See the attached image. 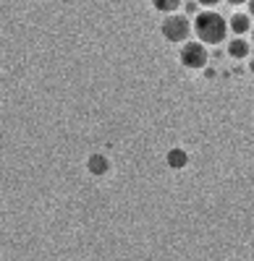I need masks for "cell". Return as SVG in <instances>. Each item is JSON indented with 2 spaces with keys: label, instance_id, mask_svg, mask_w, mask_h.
I'll list each match as a JSON object with an SVG mask.
<instances>
[{
  "label": "cell",
  "instance_id": "obj_14",
  "mask_svg": "<svg viewBox=\"0 0 254 261\" xmlns=\"http://www.w3.org/2000/svg\"><path fill=\"white\" fill-rule=\"evenodd\" d=\"M249 32H251V42H254V29H249Z\"/></svg>",
  "mask_w": 254,
  "mask_h": 261
},
{
  "label": "cell",
  "instance_id": "obj_11",
  "mask_svg": "<svg viewBox=\"0 0 254 261\" xmlns=\"http://www.w3.org/2000/svg\"><path fill=\"white\" fill-rule=\"evenodd\" d=\"M225 3H228V6H234V8H236V6H246V0H225Z\"/></svg>",
  "mask_w": 254,
  "mask_h": 261
},
{
  "label": "cell",
  "instance_id": "obj_4",
  "mask_svg": "<svg viewBox=\"0 0 254 261\" xmlns=\"http://www.w3.org/2000/svg\"><path fill=\"white\" fill-rule=\"evenodd\" d=\"M228 29L234 32L236 37H244V34L251 29V16H249L246 11H239V13H234V16H230V21H228Z\"/></svg>",
  "mask_w": 254,
  "mask_h": 261
},
{
  "label": "cell",
  "instance_id": "obj_3",
  "mask_svg": "<svg viewBox=\"0 0 254 261\" xmlns=\"http://www.w3.org/2000/svg\"><path fill=\"white\" fill-rule=\"evenodd\" d=\"M207 58H210L207 45H202V42H189V39L183 42V47H181V53H178L181 65H183V68H189V71L204 68V65H207Z\"/></svg>",
  "mask_w": 254,
  "mask_h": 261
},
{
  "label": "cell",
  "instance_id": "obj_5",
  "mask_svg": "<svg viewBox=\"0 0 254 261\" xmlns=\"http://www.w3.org/2000/svg\"><path fill=\"white\" fill-rule=\"evenodd\" d=\"M249 42L244 39V37H236V39H230L228 42V53H230V58H236V60H241V58H246L249 55Z\"/></svg>",
  "mask_w": 254,
  "mask_h": 261
},
{
  "label": "cell",
  "instance_id": "obj_2",
  "mask_svg": "<svg viewBox=\"0 0 254 261\" xmlns=\"http://www.w3.org/2000/svg\"><path fill=\"white\" fill-rule=\"evenodd\" d=\"M160 32L168 42H173V45H183L192 34V21L181 13H165L163 24H160Z\"/></svg>",
  "mask_w": 254,
  "mask_h": 261
},
{
  "label": "cell",
  "instance_id": "obj_10",
  "mask_svg": "<svg viewBox=\"0 0 254 261\" xmlns=\"http://www.w3.org/2000/svg\"><path fill=\"white\" fill-rule=\"evenodd\" d=\"M197 6H199L197 0H186V11H189V13H194V11H197Z\"/></svg>",
  "mask_w": 254,
  "mask_h": 261
},
{
  "label": "cell",
  "instance_id": "obj_7",
  "mask_svg": "<svg viewBox=\"0 0 254 261\" xmlns=\"http://www.w3.org/2000/svg\"><path fill=\"white\" fill-rule=\"evenodd\" d=\"M105 170H108V160L100 157V154H92V157H89V172H95V175H102Z\"/></svg>",
  "mask_w": 254,
  "mask_h": 261
},
{
  "label": "cell",
  "instance_id": "obj_6",
  "mask_svg": "<svg viewBox=\"0 0 254 261\" xmlns=\"http://www.w3.org/2000/svg\"><path fill=\"white\" fill-rule=\"evenodd\" d=\"M150 6L160 13H176L181 8V0H150Z\"/></svg>",
  "mask_w": 254,
  "mask_h": 261
},
{
  "label": "cell",
  "instance_id": "obj_12",
  "mask_svg": "<svg viewBox=\"0 0 254 261\" xmlns=\"http://www.w3.org/2000/svg\"><path fill=\"white\" fill-rule=\"evenodd\" d=\"M246 8H249V16H254V0H246Z\"/></svg>",
  "mask_w": 254,
  "mask_h": 261
},
{
  "label": "cell",
  "instance_id": "obj_8",
  "mask_svg": "<svg viewBox=\"0 0 254 261\" xmlns=\"http://www.w3.org/2000/svg\"><path fill=\"white\" fill-rule=\"evenodd\" d=\"M186 162H189V160H186V154H183L181 149H173L171 154H168V165H171V167H183Z\"/></svg>",
  "mask_w": 254,
  "mask_h": 261
},
{
  "label": "cell",
  "instance_id": "obj_13",
  "mask_svg": "<svg viewBox=\"0 0 254 261\" xmlns=\"http://www.w3.org/2000/svg\"><path fill=\"white\" fill-rule=\"evenodd\" d=\"M249 73H251V79H254V58H251V63H249Z\"/></svg>",
  "mask_w": 254,
  "mask_h": 261
},
{
  "label": "cell",
  "instance_id": "obj_1",
  "mask_svg": "<svg viewBox=\"0 0 254 261\" xmlns=\"http://www.w3.org/2000/svg\"><path fill=\"white\" fill-rule=\"evenodd\" d=\"M192 32L199 37L202 45H220V42H225L228 37V21L218 13V11H202L197 13L194 24H192Z\"/></svg>",
  "mask_w": 254,
  "mask_h": 261
},
{
  "label": "cell",
  "instance_id": "obj_9",
  "mask_svg": "<svg viewBox=\"0 0 254 261\" xmlns=\"http://www.w3.org/2000/svg\"><path fill=\"white\" fill-rule=\"evenodd\" d=\"M197 3L202 6V8H215V6H220L223 0H197Z\"/></svg>",
  "mask_w": 254,
  "mask_h": 261
}]
</instances>
